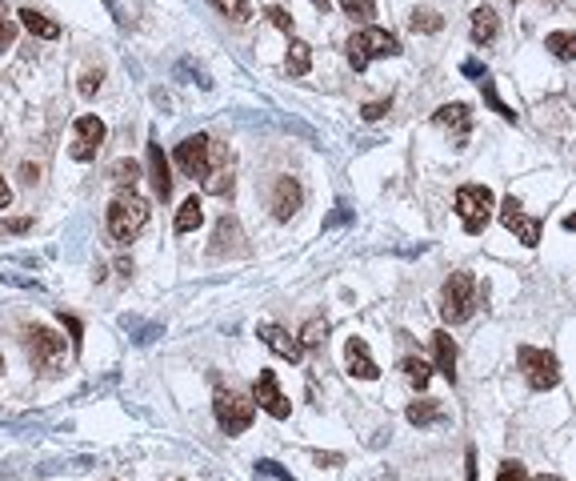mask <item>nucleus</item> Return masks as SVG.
<instances>
[{
    "label": "nucleus",
    "mask_w": 576,
    "mask_h": 481,
    "mask_svg": "<svg viewBox=\"0 0 576 481\" xmlns=\"http://www.w3.org/2000/svg\"><path fill=\"white\" fill-rule=\"evenodd\" d=\"M297 209H300V185H297V177H280L277 185H272V217L288 220V217H297Z\"/></svg>",
    "instance_id": "obj_14"
},
{
    "label": "nucleus",
    "mask_w": 576,
    "mask_h": 481,
    "mask_svg": "<svg viewBox=\"0 0 576 481\" xmlns=\"http://www.w3.org/2000/svg\"><path fill=\"white\" fill-rule=\"evenodd\" d=\"M212 409H217V421L220 429H225L228 437L245 434L252 425V417H257V405H252V397L237 394V389H217V397H212Z\"/></svg>",
    "instance_id": "obj_5"
},
{
    "label": "nucleus",
    "mask_w": 576,
    "mask_h": 481,
    "mask_svg": "<svg viewBox=\"0 0 576 481\" xmlns=\"http://www.w3.org/2000/svg\"><path fill=\"white\" fill-rule=\"evenodd\" d=\"M265 16H268V20H272V25H277V28H280V33H292V28H297V25H292V16L285 13V8H277V5H272V8H268V13H265Z\"/></svg>",
    "instance_id": "obj_32"
},
{
    "label": "nucleus",
    "mask_w": 576,
    "mask_h": 481,
    "mask_svg": "<svg viewBox=\"0 0 576 481\" xmlns=\"http://www.w3.org/2000/svg\"><path fill=\"white\" fill-rule=\"evenodd\" d=\"M500 225L509 229V233H517L520 237V245H541V233H544V225H541V217H529L520 209V200L517 197H509L500 205Z\"/></svg>",
    "instance_id": "obj_10"
},
{
    "label": "nucleus",
    "mask_w": 576,
    "mask_h": 481,
    "mask_svg": "<svg viewBox=\"0 0 576 481\" xmlns=\"http://www.w3.org/2000/svg\"><path fill=\"white\" fill-rule=\"evenodd\" d=\"M432 120H437L440 128H457V140L464 145V137H469V128H472V108L460 105V100H452V105H440Z\"/></svg>",
    "instance_id": "obj_15"
},
{
    "label": "nucleus",
    "mask_w": 576,
    "mask_h": 481,
    "mask_svg": "<svg viewBox=\"0 0 576 481\" xmlns=\"http://www.w3.org/2000/svg\"><path fill=\"white\" fill-rule=\"evenodd\" d=\"M148 177H153V193H157L160 200L173 197V177H168V160H165V153H160L157 140L148 145Z\"/></svg>",
    "instance_id": "obj_16"
},
{
    "label": "nucleus",
    "mask_w": 576,
    "mask_h": 481,
    "mask_svg": "<svg viewBox=\"0 0 576 481\" xmlns=\"http://www.w3.org/2000/svg\"><path fill=\"white\" fill-rule=\"evenodd\" d=\"M60 321L68 325V333H73V345L80 349V321H76V317H65V313H60Z\"/></svg>",
    "instance_id": "obj_36"
},
{
    "label": "nucleus",
    "mask_w": 576,
    "mask_h": 481,
    "mask_svg": "<svg viewBox=\"0 0 576 481\" xmlns=\"http://www.w3.org/2000/svg\"><path fill=\"white\" fill-rule=\"evenodd\" d=\"M512 5H517V0H512Z\"/></svg>",
    "instance_id": "obj_42"
},
{
    "label": "nucleus",
    "mask_w": 576,
    "mask_h": 481,
    "mask_svg": "<svg viewBox=\"0 0 576 481\" xmlns=\"http://www.w3.org/2000/svg\"><path fill=\"white\" fill-rule=\"evenodd\" d=\"M0 237H5V225H0Z\"/></svg>",
    "instance_id": "obj_40"
},
{
    "label": "nucleus",
    "mask_w": 576,
    "mask_h": 481,
    "mask_svg": "<svg viewBox=\"0 0 576 481\" xmlns=\"http://www.w3.org/2000/svg\"><path fill=\"white\" fill-rule=\"evenodd\" d=\"M380 56H400V40L392 33H384V28H360L349 40V60L357 73H365L372 60H380Z\"/></svg>",
    "instance_id": "obj_3"
},
{
    "label": "nucleus",
    "mask_w": 576,
    "mask_h": 481,
    "mask_svg": "<svg viewBox=\"0 0 576 481\" xmlns=\"http://www.w3.org/2000/svg\"><path fill=\"white\" fill-rule=\"evenodd\" d=\"M497 481H529V474H524L520 461H504L500 474H497Z\"/></svg>",
    "instance_id": "obj_31"
},
{
    "label": "nucleus",
    "mask_w": 576,
    "mask_h": 481,
    "mask_svg": "<svg viewBox=\"0 0 576 481\" xmlns=\"http://www.w3.org/2000/svg\"><path fill=\"white\" fill-rule=\"evenodd\" d=\"M13 40H16V25L0 16V53H5V48H13Z\"/></svg>",
    "instance_id": "obj_33"
},
{
    "label": "nucleus",
    "mask_w": 576,
    "mask_h": 481,
    "mask_svg": "<svg viewBox=\"0 0 576 481\" xmlns=\"http://www.w3.org/2000/svg\"><path fill=\"white\" fill-rule=\"evenodd\" d=\"M257 337L265 341V345H268L277 357H285V361H300V357H305V345H300V337H292L288 329L272 325V321H265V325H257Z\"/></svg>",
    "instance_id": "obj_12"
},
{
    "label": "nucleus",
    "mask_w": 576,
    "mask_h": 481,
    "mask_svg": "<svg viewBox=\"0 0 576 481\" xmlns=\"http://www.w3.org/2000/svg\"><path fill=\"white\" fill-rule=\"evenodd\" d=\"M308 65H312V45H308V40H288V73L305 77Z\"/></svg>",
    "instance_id": "obj_22"
},
{
    "label": "nucleus",
    "mask_w": 576,
    "mask_h": 481,
    "mask_svg": "<svg viewBox=\"0 0 576 481\" xmlns=\"http://www.w3.org/2000/svg\"><path fill=\"white\" fill-rule=\"evenodd\" d=\"M177 481H180V477H177Z\"/></svg>",
    "instance_id": "obj_43"
},
{
    "label": "nucleus",
    "mask_w": 576,
    "mask_h": 481,
    "mask_svg": "<svg viewBox=\"0 0 576 481\" xmlns=\"http://www.w3.org/2000/svg\"><path fill=\"white\" fill-rule=\"evenodd\" d=\"M217 13H225L228 20H248L252 13H248V0H208Z\"/></svg>",
    "instance_id": "obj_27"
},
{
    "label": "nucleus",
    "mask_w": 576,
    "mask_h": 481,
    "mask_svg": "<svg viewBox=\"0 0 576 481\" xmlns=\"http://www.w3.org/2000/svg\"><path fill=\"white\" fill-rule=\"evenodd\" d=\"M409 25L417 28V33H440V13H432V8H412V16H409Z\"/></svg>",
    "instance_id": "obj_25"
},
{
    "label": "nucleus",
    "mask_w": 576,
    "mask_h": 481,
    "mask_svg": "<svg viewBox=\"0 0 576 481\" xmlns=\"http://www.w3.org/2000/svg\"><path fill=\"white\" fill-rule=\"evenodd\" d=\"M0 369H5V361H0Z\"/></svg>",
    "instance_id": "obj_41"
},
{
    "label": "nucleus",
    "mask_w": 576,
    "mask_h": 481,
    "mask_svg": "<svg viewBox=\"0 0 576 481\" xmlns=\"http://www.w3.org/2000/svg\"><path fill=\"white\" fill-rule=\"evenodd\" d=\"M96 88H100V68L80 77V97H96Z\"/></svg>",
    "instance_id": "obj_35"
},
{
    "label": "nucleus",
    "mask_w": 576,
    "mask_h": 481,
    "mask_svg": "<svg viewBox=\"0 0 576 481\" xmlns=\"http://www.w3.org/2000/svg\"><path fill=\"white\" fill-rule=\"evenodd\" d=\"M404 417H409L412 425H432V421H444V405L440 401H412Z\"/></svg>",
    "instance_id": "obj_21"
},
{
    "label": "nucleus",
    "mask_w": 576,
    "mask_h": 481,
    "mask_svg": "<svg viewBox=\"0 0 576 481\" xmlns=\"http://www.w3.org/2000/svg\"><path fill=\"white\" fill-rule=\"evenodd\" d=\"M497 8L492 5H480V8H472V25H469V36H472V45H492L497 40Z\"/></svg>",
    "instance_id": "obj_17"
},
{
    "label": "nucleus",
    "mask_w": 576,
    "mask_h": 481,
    "mask_svg": "<svg viewBox=\"0 0 576 481\" xmlns=\"http://www.w3.org/2000/svg\"><path fill=\"white\" fill-rule=\"evenodd\" d=\"M345 365H349V374L360 377V381H377V377H380L377 361H372L369 345H365L360 337H349V345H345Z\"/></svg>",
    "instance_id": "obj_13"
},
{
    "label": "nucleus",
    "mask_w": 576,
    "mask_h": 481,
    "mask_svg": "<svg viewBox=\"0 0 576 481\" xmlns=\"http://www.w3.org/2000/svg\"><path fill=\"white\" fill-rule=\"evenodd\" d=\"M480 88H484V100H489V105L497 108V113H500L504 120H512V117H517V113H512V108H509V105H504V100L497 97V88H492V80H489V77H480Z\"/></svg>",
    "instance_id": "obj_29"
},
{
    "label": "nucleus",
    "mask_w": 576,
    "mask_h": 481,
    "mask_svg": "<svg viewBox=\"0 0 576 481\" xmlns=\"http://www.w3.org/2000/svg\"><path fill=\"white\" fill-rule=\"evenodd\" d=\"M136 177H140V165H136V160H116V165H113V180H116V185H128V189H133Z\"/></svg>",
    "instance_id": "obj_28"
},
{
    "label": "nucleus",
    "mask_w": 576,
    "mask_h": 481,
    "mask_svg": "<svg viewBox=\"0 0 576 481\" xmlns=\"http://www.w3.org/2000/svg\"><path fill=\"white\" fill-rule=\"evenodd\" d=\"M544 48H549L557 60H572L576 56V36L572 33H549L544 36Z\"/></svg>",
    "instance_id": "obj_24"
},
{
    "label": "nucleus",
    "mask_w": 576,
    "mask_h": 481,
    "mask_svg": "<svg viewBox=\"0 0 576 481\" xmlns=\"http://www.w3.org/2000/svg\"><path fill=\"white\" fill-rule=\"evenodd\" d=\"M300 345H320V341L328 337V321H320V317H312V321H305V329H300Z\"/></svg>",
    "instance_id": "obj_26"
},
{
    "label": "nucleus",
    "mask_w": 576,
    "mask_h": 481,
    "mask_svg": "<svg viewBox=\"0 0 576 481\" xmlns=\"http://www.w3.org/2000/svg\"><path fill=\"white\" fill-rule=\"evenodd\" d=\"M173 160H177V169H180L185 177L205 180V177L212 173V140H208L205 133H197V137L180 140L177 153H173Z\"/></svg>",
    "instance_id": "obj_8"
},
{
    "label": "nucleus",
    "mask_w": 576,
    "mask_h": 481,
    "mask_svg": "<svg viewBox=\"0 0 576 481\" xmlns=\"http://www.w3.org/2000/svg\"><path fill=\"white\" fill-rule=\"evenodd\" d=\"M13 205V189H8V180L0 177V209H8Z\"/></svg>",
    "instance_id": "obj_37"
},
{
    "label": "nucleus",
    "mask_w": 576,
    "mask_h": 481,
    "mask_svg": "<svg viewBox=\"0 0 576 481\" xmlns=\"http://www.w3.org/2000/svg\"><path fill=\"white\" fill-rule=\"evenodd\" d=\"M105 137H108V128L100 117H76L68 153H73V160H93L100 153V145H105Z\"/></svg>",
    "instance_id": "obj_9"
},
{
    "label": "nucleus",
    "mask_w": 576,
    "mask_h": 481,
    "mask_svg": "<svg viewBox=\"0 0 576 481\" xmlns=\"http://www.w3.org/2000/svg\"><path fill=\"white\" fill-rule=\"evenodd\" d=\"M20 25H25L33 36H40V40H56L60 36L56 20H48L45 13H36V8H20Z\"/></svg>",
    "instance_id": "obj_19"
},
{
    "label": "nucleus",
    "mask_w": 576,
    "mask_h": 481,
    "mask_svg": "<svg viewBox=\"0 0 576 481\" xmlns=\"http://www.w3.org/2000/svg\"><path fill=\"white\" fill-rule=\"evenodd\" d=\"M252 405L265 409V414H268V417H277V421H285V417H288V397L280 394L277 374H272V369H260L257 389H252Z\"/></svg>",
    "instance_id": "obj_11"
},
{
    "label": "nucleus",
    "mask_w": 576,
    "mask_h": 481,
    "mask_svg": "<svg viewBox=\"0 0 576 481\" xmlns=\"http://www.w3.org/2000/svg\"><path fill=\"white\" fill-rule=\"evenodd\" d=\"M492 209H497V200L484 185H460L457 189V213H460V225L464 233H484V225L492 220Z\"/></svg>",
    "instance_id": "obj_4"
},
{
    "label": "nucleus",
    "mask_w": 576,
    "mask_h": 481,
    "mask_svg": "<svg viewBox=\"0 0 576 481\" xmlns=\"http://www.w3.org/2000/svg\"><path fill=\"white\" fill-rule=\"evenodd\" d=\"M472 309H477V281H472V273H452L440 289V317L449 325H464Z\"/></svg>",
    "instance_id": "obj_2"
},
{
    "label": "nucleus",
    "mask_w": 576,
    "mask_h": 481,
    "mask_svg": "<svg viewBox=\"0 0 576 481\" xmlns=\"http://www.w3.org/2000/svg\"><path fill=\"white\" fill-rule=\"evenodd\" d=\"M312 5H317L320 13H328V5H332V0H312Z\"/></svg>",
    "instance_id": "obj_39"
},
{
    "label": "nucleus",
    "mask_w": 576,
    "mask_h": 481,
    "mask_svg": "<svg viewBox=\"0 0 576 481\" xmlns=\"http://www.w3.org/2000/svg\"><path fill=\"white\" fill-rule=\"evenodd\" d=\"M517 365H520V374L524 381H529L532 389H557L561 385V361L552 357V353H544V349H532V345H520L517 349Z\"/></svg>",
    "instance_id": "obj_6"
},
{
    "label": "nucleus",
    "mask_w": 576,
    "mask_h": 481,
    "mask_svg": "<svg viewBox=\"0 0 576 481\" xmlns=\"http://www.w3.org/2000/svg\"><path fill=\"white\" fill-rule=\"evenodd\" d=\"M400 374L409 377L417 389H424V385H429V377H432V365H429L424 357H404V361H400Z\"/></svg>",
    "instance_id": "obj_23"
},
{
    "label": "nucleus",
    "mask_w": 576,
    "mask_h": 481,
    "mask_svg": "<svg viewBox=\"0 0 576 481\" xmlns=\"http://www.w3.org/2000/svg\"><path fill=\"white\" fill-rule=\"evenodd\" d=\"M145 225H148V200L136 197L133 189L116 193L113 205H108V233H113V240L128 245V240H136L145 233Z\"/></svg>",
    "instance_id": "obj_1"
},
{
    "label": "nucleus",
    "mask_w": 576,
    "mask_h": 481,
    "mask_svg": "<svg viewBox=\"0 0 576 481\" xmlns=\"http://www.w3.org/2000/svg\"><path fill=\"white\" fill-rule=\"evenodd\" d=\"M432 357H437V374H444L449 381H457V341L449 333H432Z\"/></svg>",
    "instance_id": "obj_18"
},
{
    "label": "nucleus",
    "mask_w": 576,
    "mask_h": 481,
    "mask_svg": "<svg viewBox=\"0 0 576 481\" xmlns=\"http://www.w3.org/2000/svg\"><path fill=\"white\" fill-rule=\"evenodd\" d=\"M389 105H392V100H372V105L360 108V117H365V120H380L384 113H389Z\"/></svg>",
    "instance_id": "obj_34"
},
{
    "label": "nucleus",
    "mask_w": 576,
    "mask_h": 481,
    "mask_svg": "<svg viewBox=\"0 0 576 481\" xmlns=\"http://www.w3.org/2000/svg\"><path fill=\"white\" fill-rule=\"evenodd\" d=\"M532 481H564V477H557V474H541V477H532Z\"/></svg>",
    "instance_id": "obj_38"
},
{
    "label": "nucleus",
    "mask_w": 576,
    "mask_h": 481,
    "mask_svg": "<svg viewBox=\"0 0 576 481\" xmlns=\"http://www.w3.org/2000/svg\"><path fill=\"white\" fill-rule=\"evenodd\" d=\"M340 8H345L349 16H357V20H369L372 8H377V0H340Z\"/></svg>",
    "instance_id": "obj_30"
},
{
    "label": "nucleus",
    "mask_w": 576,
    "mask_h": 481,
    "mask_svg": "<svg viewBox=\"0 0 576 481\" xmlns=\"http://www.w3.org/2000/svg\"><path fill=\"white\" fill-rule=\"evenodd\" d=\"M25 345H28V357H33L40 369H60V365H65V337H56L53 329L28 325L25 329Z\"/></svg>",
    "instance_id": "obj_7"
},
{
    "label": "nucleus",
    "mask_w": 576,
    "mask_h": 481,
    "mask_svg": "<svg viewBox=\"0 0 576 481\" xmlns=\"http://www.w3.org/2000/svg\"><path fill=\"white\" fill-rule=\"evenodd\" d=\"M200 225H205V209H200V200H197V197H188L185 205L177 209L173 229H177V233H192V229H200Z\"/></svg>",
    "instance_id": "obj_20"
}]
</instances>
